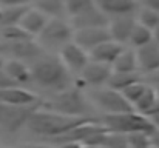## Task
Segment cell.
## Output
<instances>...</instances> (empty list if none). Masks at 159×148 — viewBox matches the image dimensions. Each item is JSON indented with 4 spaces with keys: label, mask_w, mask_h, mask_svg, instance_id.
Segmentation results:
<instances>
[{
    "label": "cell",
    "mask_w": 159,
    "mask_h": 148,
    "mask_svg": "<svg viewBox=\"0 0 159 148\" xmlns=\"http://www.w3.org/2000/svg\"><path fill=\"white\" fill-rule=\"evenodd\" d=\"M31 83L37 85L39 88L51 93H59L70 88L71 76L68 68L63 65L60 57L43 54L31 65Z\"/></svg>",
    "instance_id": "obj_1"
},
{
    "label": "cell",
    "mask_w": 159,
    "mask_h": 148,
    "mask_svg": "<svg viewBox=\"0 0 159 148\" xmlns=\"http://www.w3.org/2000/svg\"><path fill=\"white\" fill-rule=\"evenodd\" d=\"M90 120L94 119H82V117H70L60 113H56L47 108H39L28 120L26 128L39 136H45V137H60L66 133H70L71 130L77 128L82 123H87Z\"/></svg>",
    "instance_id": "obj_2"
},
{
    "label": "cell",
    "mask_w": 159,
    "mask_h": 148,
    "mask_svg": "<svg viewBox=\"0 0 159 148\" xmlns=\"http://www.w3.org/2000/svg\"><path fill=\"white\" fill-rule=\"evenodd\" d=\"M99 123L108 133L120 134V136H131V134H153L155 125L148 117L139 114L138 111L122 113V114H102L99 117Z\"/></svg>",
    "instance_id": "obj_3"
},
{
    "label": "cell",
    "mask_w": 159,
    "mask_h": 148,
    "mask_svg": "<svg viewBox=\"0 0 159 148\" xmlns=\"http://www.w3.org/2000/svg\"><path fill=\"white\" fill-rule=\"evenodd\" d=\"M43 108L70 117L91 119L88 117L91 111V105L87 100V96L80 91V88L70 87L63 91L54 93L48 100H43Z\"/></svg>",
    "instance_id": "obj_4"
},
{
    "label": "cell",
    "mask_w": 159,
    "mask_h": 148,
    "mask_svg": "<svg viewBox=\"0 0 159 148\" xmlns=\"http://www.w3.org/2000/svg\"><path fill=\"white\" fill-rule=\"evenodd\" d=\"M74 29L65 19H50L40 36L36 39L43 49H60L73 42Z\"/></svg>",
    "instance_id": "obj_5"
},
{
    "label": "cell",
    "mask_w": 159,
    "mask_h": 148,
    "mask_svg": "<svg viewBox=\"0 0 159 148\" xmlns=\"http://www.w3.org/2000/svg\"><path fill=\"white\" fill-rule=\"evenodd\" d=\"M88 96L99 110L104 111V114H122L134 111V106L125 99L120 91L111 90L108 87L91 90Z\"/></svg>",
    "instance_id": "obj_6"
},
{
    "label": "cell",
    "mask_w": 159,
    "mask_h": 148,
    "mask_svg": "<svg viewBox=\"0 0 159 148\" xmlns=\"http://www.w3.org/2000/svg\"><path fill=\"white\" fill-rule=\"evenodd\" d=\"M43 106V100L36 105H6L0 103V128L14 133L22 127H26L30 117Z\"/></svg>",
    "instance_id": "obj_7"
},
{
    "label": "cell",
    "mask_w": 159,
    "mask_h": 148,
    "mask_svg": "<svg viewBox=\"0 0 159 148\" xmlns=\"http://www.w3.org/2000/svg\"><path fill=\"white\" fill-rule=\"evenodd\" d=\"M111 74H113V66L101 63V62H94L90 59L88 65L84 68V71L79 76L85 87L96 90V88H104L108 85Z\"/></svg>",
    "instance_id": "obj_8"
},
{
    "label": "cell",
    "mask_w": 159,
    "mask_h": 148,
    "mask_svg": "<svg viewBox=\"0 0 159 148\" xmlns=\"http://www.w3.org/2000/svg\"><path fill=\"white\" fill-rule=\"evenodd\" d=\"M6 54L11 56V59L14 60H20L31 65L34 60H37L40 56L45 54V49L39 45L36 39H31V40H23V42L6 43Z\"/></svg>",
    "instance_id": "obj_9"
},
{
    "label": "cell",
    "mask_w": 159,
    "mask_h": 148,
    "mask_svg": "<svg viewBox=\"0 0 159 148\" xmlns=\"http://www.w3.org/2000/svg\"><path fill=\"white\" fill-rule=\"evenodd\" d=\"M59 57L63 62V65L68 68L70 73L73 71V73H77V74H80L90 62V54L74 42H70L68 45H65L60 49Z\"/></svg>",
    "instance_id": "obj_10"
},
{
    "label": "cell",
    "mask_w": 159,
    "mask_h": 148,
    "mask_svg": "<svg viewBox=\"0 0 159 148\" xmlns=\"http://www.w3.org/2000/svg\"><path fill=\"white\" fill-rule=\"evenodd\" d=\"M108 40H113L108 31V26L105 28H88V29H79L74 31L73 42L77 43L80 48H84L88 54L90 51L98 48L99 45L105 43Z\"/></svg>",
    "instance_id": "obj_11"
},
{
    "label": "cell",
    "mask_w": 159,
    "mask_h": 148,
    "mask_svg": "<svg viewBox=\"0 0 159 148\" xmlns=\"http://www.w3.org/2000/svg\"><path fill=\"white\" fill-rule=\"evenodd\" d=\"M136 25H138L136 16L114 17V19H110L108 31H110V36H111V39L114 42H117L120 45H125V43L130 42L131 33H133Z\"/></svg>",
    "instance_id": "obj_12"
},
{
    "label": "cell",
    "mask_w": 159,
    "mask_h": 148,
    "mask_svg": "<svg viewBox=\"0 0 159 148\" xmlns=\"http://www.w3.org/2000/svg\"><path fill=\"white\" fill-rule=\"evenodd\" d=\"M96 5L108 19L136 16L139 9L138 0H96Z\"/></svg>",
    "instance_id": "obj_13"
},
{
    "label": "cell",
    "mask_w": 159,
    "mask_h": 148,
    "mask_svg": "<svg viewBox=\"0 0 159 148\" xmlns=\"http://www.w3.org/2000/svg\"><path fill=\"white\" fill-rule=\"evenodd\" d=\"M136 51V57H138V66H139V73H147V74H156L159 71V43L158 42H152L145 47Z\"/></svg>",
    "instance_id": "obj_14"
},
{
    "label": "cell",
    "mask_w": 159,
    "mask_h": 148,
    "mask_svg": "<svg viewBox=\"0 0 159 148\" xmlns=\"http://www.w3.org/2000/svg\"><path fill=\"white\" fill-rule=\"evenodd\" d=\"M108 23H110V19L98 6L80 14V16L71 17V20H70V25L73 26L74 31L88 29V28H105V26H108Z\"/></svg>",
    "instance_id": "obj_15"
},
{
    "label": "cell",
    "mask_w": 159,
    "mask_h": 148,
    "mask_svg": "<svg viewBox=\"0 0 159 148\" xmlns=\"http://www.w3.org/2000/svg\"><path fill=\"white\" fill-rule=\"evenodd\" d=\"M42 100L33 91L23 87H12L6 90H0V103L6 105H36Z\"/></svg>",
    "instance_id": "obj_16"
},
{
    "label": "cell",
    "mask_w": 159,
    "mask_h": 148,
    "mask_svg": "<svg viewBox=\"0 0 159 148\" xmlns=\"http://www.w3.org/2000/svg\"><path fill=\"white\" fill-rule=\"evenodd\" d=\"M124 45L114 42V40H108L105 43L99 45L98 48H94L93 51H90V59L94 62H101L113 66V63L116 62V59L120 56V52L124 51Z\"/></svg>",
    "instance_id": "obj_17"
},
{
    "label": "cell",
    "mask_w": 159,
    "mask_h": 148,
    "mask_svg": "<svg viewBox=\"0 0 159 148\" xmlns=\"http://www.w3.org/2000/svg\"><path fill=\"white\" fill-rule=\"evenodd\" d=\"M48 17L45 14H42L39 9L36 8H30L26 11V14L23 16L22 22H20V26L34 39H37L40 36V33L43 31V28L47 26L48 23Z\"/></svg>",
    "instance_id": "obj_18"
},
{
    "label": "cell",
    "mask_w": 159,
    "mask_h": 148,
    "mask_svg": "<svg viewBox=\"0 0 159 148\" xmlns=\"http://www.w3.org/2000/svg\"><path fill=\"white\" fill-rule=\"evenodd\" d=\"M5 71L9 74V77L20 87H25L31 83V68L28 63L9 59L5 63Z\"/></svg>",
    "instance_id": "obj_19"
},
{
    "label": "cell",
    "mask_w": 159,
    "mask_h": 148,
    "mask_svg": "<svg viewBox=\"0 0 159 148\" xmlns=\"http://www.w3.org/2000/svg\"><path fill=\"white\" fill-rule=\"evenodd\" d=\"M34 8L48 19H63L66 14L65 0H34Z\"/></svg>",
    "instance_id": "obj_20"
},
{
    "label": "cell",
    "mask_w": 159,
    "mask_h": 148,
    "mask_svg": "<svg viewBox=\"0 0 159 148\" xmlns=\"http://www.w3.org/2000/svg\"><path fill=\"white\" fill-rule=\"evenodd\" d=\"M113 71H116V73H139L136 51L128 48L124 49L120 52V56L116 59V62L113 63Z\"/></svg>",
    "instance_id": "obj_21"
},
{
    "label": "cell",
    "mask_w": 159,
    "mask_h": 148,
    "mask_svg": "<svg viewBox=\"0 0 159 148\" xmlns=\"http://www.w3.org/2000/svg\"><path fill=\"white\" fill-rule=\"evenodd\" d=\"M141 80H142L141 73H116V71H113L111 79H110L107 87L122 93L127 87H130L133 83H138Z\"/></svg>",
    "instance_id": "obj_22"
},
{
    "label": "cell",
    "mask_w": 159,
    "mask_h": 148,
    "mask_svg": "<svg viewBox=\"0 0 159 148\" xmlns=\"http://www.w3.org/2000/svg\"><path fill=\"white\" fill-rule=\"evenodd\" d=\"M30 6H16V8H2L0 9V28L6 26H16L20 25L23 16Z\"/></svg>",
    "instance_id": "obj_23"
},
{
    "label": "cell",
    "mask_w": 159,
    "mask_h": 148,
    "mask_svg": "<svg viewBox=\"0 0 159 148\" xmlns=\"http://www.w3.org/2000/svg\"><path fill=\"white\" fill-rule=\"evenodd\" d=\"M0 39H2L5 43H14V42L31 40V39H34V37H31L20 25H16V26L0 28Z\"/></svg>",
    "instance_id": "obj_24"
},
{
    "label": "cell",
    "mask_w": 159,
    "mask_h": 148,
    "mask_svg": "<svg viewBox=\"0 0 159 148\" xmlns=\"http://www.w3.org/2000/svg\"><path fill=\"white\" fill-rule=\"evenodd\" d=\"M152 42H153V31L138 23L134 26L133 33H131V37H130L128 43L134 49H139L142 47H145V45H148V43H152Z\"/></svg>",
    "instance_id": "obj_25"
},
{
    "label": "cell",
    "mask_w": 159,
    "mask_h": 148,
    "mask_svg": "<svg viewBox=\"0 0 159 148\" xmlns=\"http://www.w3.org/2000/svg\"><path fill=\"white\" fill-rule=\"evenodd\" d=\"M65 6H66V14L70 17H76L96 8L98 5L96 0H65Z\"/></svg>",
    "instance_id": "obj_26"
},
{
    "label": "cell",
    "mask_w": 159,
    "mask_h": 148,
    "mask_svg": "<svg viewBox=\"0 0 159 148\" xmlns=\"http://www.w3.org/2000/svg\"><path fill=\"white\" fill-rule=\"evenodd\" d=\"M156 100H158L156 90H155L153 87L148 85V88L145 90V93L142 94V97L136 102V105H134V111H138L139 114L147 116V113L153 108V105L156 103Z\"/></svg>",
    "instance_id": "obj_27"
},
{
    "label": "cell",
    "mask_w": 159,
    "mask_h": 148,
    "mask_svg": "<svg viewBox=\"0 0 159 148\" xmlns=\"http://www.w3.org/2000/svg\"><path fill=\"white\" fill-rule=\"evenodd\" d=\"M136 20H138L139 25L153 31L159 25V12L147 9V8H139L138 12H136Z\"/></svg>",
    "instance_id": "obj_28"
},
{
    "label": "cell",
    "mask_w": 159,
    "mask_h": 148,
    "mask_svg": "<svg viewBox=\"0 0 159 148\" xmlns=\"http://www.w3.org/2000/svg\"><path fill=\"white\" fill-rule=\"evenodd\" d=\"M148 88V85L145 83V82H138V83H133V85H130V87H127L124 91H122V94L125 96V99L134 106L136 105V102L139 100V99L142 97V94L145 93V90Z\"/></svg>",
    "instance_id": "obj_29"
},
{
    "label": "cell",
    "mask_w": 159,
    "mask_h": 148,
    "mask_svg": "<svg viewBox=\"0 0 159 148\" xmlns=\"http://www.w3.org/2000/svg\"><path fill=\"white\" fill-rule=\"evenodd\" d=\"M12 87H20V85H17V83L9 77V74L5 71V68H3V70H0V90L12 88Z\"/></svg>",
    "instance_id": "obj_30"
},
{
    "label": "cell",
    "mask_w": 159,
    "mask_h": 148,
    "mask_svg": "<svg viewBox=\"0 0 159 148\" xmlns=\"http://www.w3.org/2000/svg\"><path fill=\"white\" fill-rule=\"evenodd\" d=\"M31 0H0V8H16V6H30Z\"/></svg>",
    "instance_id": "obj_31"
},
{
    "label": "cell",
    "mask_w": 159,
    "mask_h": 148,
    "mask_svg": "<svg viewBox=\"0 0 159 148\" xmlns=\"http://www.w3.org/2000/svg\"><path fill=\"white\" fill-rule=\"evenodd\" d=\"M141 3H142V8L159 12V0H141Z\"/></svg>",
    "instance_id": "obj_32"
},
{
    "label": "cell",
    "mask_w": 159,
    "mask_h": 148,
    "mask_svg": "<svg viewBox=\"0 0 159 148\" xmlns=\"http://www.w3.org/2000/svg\"><path fill=\"white\" fill-rule=\"evenodd\" d=\"M60 148H82V145L77 142H66V144H60Z\"/></svg>",
    "instance_id": "obj_33"
},
{
    "label": "cell",
    "mask_w": 159,
    "mask_h": 148,
    "mask_svg": "<svg viewBox=\"0 0 159 148\" xmlns=\"http://www.w3.org/2000/svg\"><path fill=\"white\" fill-rule=\"evenodd\" d=\"M148 119L152 120V123L155 125V128H159V114H155V116H152Z\"/></svg>",
    "instance_id": "obj_34"
},
{
    "label": "cell",
    "mask_w": 159,
    "mask_h": 148,
    "mask_svg": "<svg viewBox=\"0 0 159 148\" xmlns=\"http://www.w3.org/2000/svg\"><path fill=\"white\" fill-rule=\"evenodd\" d=\"M153 40L159 43V25L155 28V29H153Z\"/></svg>",
    "instance_id": "obj_35"
},
{
    "label": "cell",
    "mask_w": 159,
    "mask_h": 148,
    "mask_svg": "<svg viewBox=\"0 0 159 148\" xmlns=\"http://www.w3.org/2000/svg\"><path fill=\"white\" fill-rule=\"evenodd\" d=\"M5 63H6V59H5V56H2V54H0V70H3V68H5Z\"/></svg>",
    "instance_id": "obj_36"
},
{
    "label": "cell",
    "mask_w": 159,
    "mask_h": 148,
    "mask_svg": "<svg viewBox=\"0 0 159 148\" xmlns=\"http://www.w3.org/2000/svg\"><path fill=\"white\" fill-rule=\"evenodd\" d=\"M25 148H51V147H48V145H28Z\"/></svg>",
    "instance_id": "obj_37"
},
{
    "label": "cell",
    "mask_w": 159,
    "mask_h": 148,
    "mask_svg": "<svg viewBox=\"0 0 159 148\" xmlns=\"http://www.w3.org/2000/svg\"><path fill=\"white\" fill-rule=\"evenodd\" d=\"M153 80H155L156 85H159V71L156 73V74H153Z\"/></svg>",
    "instance_id": "obj_38"
},
{
    "label": "cell",
    "mask_w": 159,
    "mask_h": 148,
    "mask_svg": "<svg viewBox=\"0 0 159 148\" xmlns=\"http://www.w3.org/2000/svg\"><path fill=\"white\" fill-rule=\"evenodd\" d=\"M155 90H156V94H158V97H159V85H156V87H155Z\"/></svg>",
    "instance_id": "obj_39"
},
{
    "label": "cell",
    "mask_w": 159,
    "mask_h": 148,
    "mask_svg": "<svg viewBox=\"0 0 159 148\" xmlns=\"http://www.w3.org/2000/svg\"><path fill=\"white\" fill-rule=\"evenodd\" d=\"M33 2H34V0H33Z\"/></svg>",
    "instance_id": "obj_40"
},
{
    "label": "cell",
    "mask_w": 159,
    "mask_h": 148,
    "mask_svg": "<svg viewBox=\"0 0 159 148\" xmlns=\"http://www.w3.org/2000/svg\"><path fill=\"white\" fill-rule=\"evenodd\" d=\"M0 9H2V8H0Z\"/></svg>",
    "instance_id": "obj_41"
}]
</instances>
